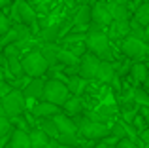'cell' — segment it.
Wrapping results in <instances>:
<instances>
[{
	"mask_svg": "<svg viewBox=\"0 0 149 148\" xmlns=\"http://www.w3.org/2000/svg\"><path fill=\"white\" fill-rule=\"evenodd\" d=\"M109 34L108 29L96 25V23H91V30L87 32V40H85V46L91 53H96L102 61H111L113 59V51H111V44H109Z\"/></svg>",
	"mask_w": 149,
	"mask_h": 148,
	"instance_id": "6da1fadb",
	"label": "cell"
},
{
	"mask_svg": "<svg viewBox=\"0 0 149 148\" xmlns=\"http://www.w3.org/2000/svg\"><path fill=\"white\" fill-rule=\"evenodd\" d=\"M21 61H23L25 74L29 78H40V76H44L49 68V63H47V59H45V55L42 53V49L29 51Z\"/></svg>",
	"mask_w": 149,
	"mask_h": 148,
	"instance_id": "7a4b0ae2",
	"label": "cell"
},
{
	"mask_svg": "<svg viewBox=\"0 0 149 148\" xmlns=\"http://www.w3.org/2000/svg\"><path fill=\"white\" fill-rule=\"evenodd\" d=\"M76 123H77L79 133L83 135L85 139H91V141H100V139L108 137V135L111 133V129H109L106 123L96 122V120H91V118L76 116Z\"/></svg>",
	"mask_w": 149,
	"mask_h": 148,
	"instance_id": "3957f363",
	"label": "cell"
},
{
	"mask_svg": "<svg viewBox=\"0 0 149 148\" xmlns=\"http://www.w3.org/2000/svg\"><path fill=\"white\" fill-rule=\"evenodd\" d=\"M70 99V87L68 84L61 80H47L45 84V91H44V101H49L53 104H64Z\"/></svg>",
	"mask_w": 149,
	"mask_h": 148,
	"instance_id": "277c9868",
	"label": "cell"
},
{
	"mask_svg": "<svg viewBox=\"0 0 149 148\" xmlns=\"http://www.w3.org/2000/svg\"><path fill=\"white\" fill-rule=\"evenodd\" d=\"M11 10H13V17L17 15L23 21V25H29L32 29V32H40V29H38V15L34 11V8H30L29 0H15L11 4Z\"/></svg>",
	"mask_w": 149,
	"mask_h": 148,
	"instance_id": "5b68a950",
	"label": "cell"
},
{
	"mask_svg": "<svg viewBox=\"0 0 149 148\" xmlns=\"http://www.w3.org/2000/svg\"><path fill=\"white\" fill-rule=\"evenodd\" d=\"M25 93L19 91V89H13L8 97L2 99V114L10 116V118H17L25 112Z\"/></svg>",
	"mask_w": 149,
	"mask_h": 148,
	"instance_id": "8992f818",
	"label": "cell"
},
{
	"mask_svg": "<svg viewBox=\"0 0 149 148\" xmlns=\"http://www.w3.org/2000/svg\"><path fill=\"white\" fill-rule=\"evenodd\" d=\"M121 51L130 59H143L149 55V46L146 44V40H140L134 36H127L121 44Z\"/></svg>",
	"mask_w": 149,
	"mask_h": 148,
	"instance_id": "52a82bcc",
	"label": "cell"
},
{
	"mask_svg": "<svg viewBox=\"0 0 149 148\" xmlns=\"http://www.w3.org/2000/svg\"><path fill=\"white\" fill-rule=\"evenodd\" d=\"M100 65H102V59L96 53L85 51L81 55V63H79V76L85 78V80L96 78L98 76V70H100Z\"/></svg>",
	"mask_w": 149,
	"mask_h": 148,
	"instance_id": "ba28073f",
	"label": "cell"
},
{
	"mask_svg": "<svg viewBox=\"0 0 149 148\" xmlns=\"http://www.w3.org/2000/svg\"><path fill=\"white\" fill-rule=\"evenodd\" d=\"M93 23L104 27V29H108L113 23V15H111V11H109L108 2L106 4L104 2H95V6H93Z\"/></svg>",
	"mask_w": 149,
	"mask_h": 148,
	"instance_id": "9c48e42d",
	"label": "cell"
},
{
	"mask_svg": "<svg viewBox=\"0 0 149 148\" xmlns=\"http://www.w3.org/2000/svg\"><path fill=\"white\" fill-rule=\"evenodd\" d=\"M45 84L44 78H30L29 84L23 87V93H25L26 99H44V91H45Z\"/></svg>",
	"mask_w": 149,
	"mask_h": 148,
	"instance_id": "30bf717a",
	"label": "cell"
},
{
	"mask_svg": "<svg viewBox=\"0 0 149 148\" xmlns=\"http://www.w3.org/2000/svg\"><path fill=\"white\" fill-rule=\"evenodd\" d=\"M57 114H61V106L49 103V101H40L38 104L32 106L34 118H53V116H57Z\"/></svg>",
	"mask_w": 149,
	"mask_h": 148,
	"instance_id": "8fae6325",
	"label": "cell"
},
{
	"mask_svg": "<svg viewBox=\"0 0 149 148\" xmlns=\"http://www.w3.org/2000/svg\"><path fill=\"white\" fill-rule=\"evenodd\" d=\"M6 148H32V144H30V135L25 129H15L13 127Z\"/></svg>",
	"mask_w": 149,
	"mask_h": 148,
	"instance_id": "7c38bea8",
	"label": "cell"
},
{
	"mask_svg": "<svg viewBox=\"0 0 149 148\" xmlns=\"http://www.w3.org/2000/svg\"><path fill=\"white\" fill-rule=\"evenodd\" d=\"M53 120H55V123H57L61 135H76L77 131H79L76 120H72L68 114H57V116H53Z\"/></svg>",
	"mask_w": 149,
	"mask_h": 148,
	"instance_id": "4fadbf2b",
	"label": "cell"
},
{
	"mask_svg": "<svg viewBox=\"0 0 149 148\" xmlns=\"http://www.w3.org/2000/svg\"><path fill=\"white\" fill-rule=\"evenodd\" d=\"M74 23H76V27H79V30H85V27L93 23V8L87 4H81L74 15Z\"/></svg>",
	"mask_w": 149,
	"mask_h": 148,
	"instance_id": "5bb4252c",
	"label": "cell"
},
{
	"mask_svg": "<svg viewBox=\"0 0 149 148\" xmlns=\"http://www.w3.org/2000/svg\"><path fill=\"white\" fill-rule=\"evenodd\" d=\"M108 6H109V11L113 15V21H130V17H134V13H130L127 4H117L113 0H109Z\"/></svg>",
	"mask_w": 149,
	"mask_h": 148,
	"instance_id": "9a60e30c",
	"label": "cell"
},
{
	"mask_svg": "<svg viewBox=\"0 0 149 148\" xmlns=\"http://www.w3.org/2000/svg\"><path fill=\"white\" fill-rule=\"evenodd\" d=\"M109 38H121V36H130V21H113L108 27Z\"/></svg>",
	"mask_w": 149,
	"mask_h": 148,
	"instance_id": "2e32d148",
	"label": "cell"
},
{
	"mask_svg": "<svg viewBox=\"0 0 149 148\" xmlns=\"http://www.w3.org/2000/svg\"><path fill=\"white\" fill-rule=\"evenodd\" d=\"M113 78H115V68H113L111 61H102L100 65V70H98V76H96V80L100 82V84H111Z\"/></svg>",
	"mask_w": 149,
	"mask_h": 148,
	"instance_id": "e0dca14e",
	"label": "cell"
},
{
	"mask_svg": "<svg viewBox=\"0 0 149 148\" xmlns=\"http://www.w3.org/2000/svg\"><path fill=\"white\" fill-rule=\"evenodd\" d=\"M61 38V23H57V25H51L47 29H44L40 32V40L42 44H55V42Z\"/></svg>",
	"mask_w": 149,
	"mask_h": 148,
	"instance_id": "ac0fdd59",
	"label": "cell"
},
{
	"mask_svg": "<svg viewBox=\"0 0 149 148\" xmlns=\"http://www.w3.org/2000/svg\"><path fill=\"white\" fill-rule=\"evenodd\" d=\"M130 76L136 84H143L149 76V65L146 63H134L130 67Z\"/></svg>",
	"mask_w": 149,
	"mask_h": 148,
	"instance_id": "d6986e66",
	"label": "cell"
},
{
	"mask_svg": "<svg viewBox=\"0 0 149 148\" xmlns=\"http://www.w3.org/2000/svg\"><path fill=\"white\" fill-rule=\"evenodd\" d=\"M29 135H30V144H32V148H45V144L51 141V137L44 129H32V131H29Z\"/></svg>",
	"mask_w": 149,
	"mask_h": 148,
	"instance_id": "ffe728a7",
	"label": "cell"
},
{
	"mask_svg": "<svg viewBox=\"0 0 149 148\" xmlns=\"http://www.w3.org/2000/svg\"><path fill=\"white\" fill-rule=\"evenodd\" d=\"M62 106H64V110H66L68 116H79L81 110H83V101H81V97L74 95V97H70Z\"/></svg>",
	"mask_w": 149,
	"mask_h": 148,
	"instance_id": "44dd1931",
	"label": "cell"
},
{
	"mask_svg": "<svg viewBox=\"0 0 149 148\" xmlns=\"http://www.w3.org/2000/svg\"><path fill=\"white\" fill-rule=\"evenodd\" d=\"M58 51H61V48H58L57 44H42V53L45 55L49 67H53L55 63H58Z\"/></svg>",
	"mask_w": 149,
	"mask_h": 148,
	"instance_id": "7402d4cb",
	"label": "cell"
},
{
	"mask_svg": "<svg viewBox=\"0 0 149 148\" xmlns=\"http://www.w3.org/2000/svg\"><path fill=\"white\" fill-rule=\"evenodd\" d=\"M58 63L66 65V67H79L81 57H77L76 53H72V51H68V49H62L61 48V51H58Z\"/></svg>",
	"mask_w": 149,
	"mask_h": 148,
	"instance_id": "603a6c76",
	"label": "cell"
},
{
	"mask_svg": "<svg viewBox=\"0 0 149 148\" xmlns=\"http://www.w3.org/2000/svg\"><path fill=\"white\" fill-rule=\"evenodd\" d=\"M6 61H8V68H10V72H11V76H13V78L26 76V74H25V68H23V61L19 59V57H11V59H6Z\"/></svg>",
	"mask_w": 149,
	"mask_h": 148,
	"instance_id": "cb8c5ba5",
	"label": "cell"
},
{
	"mask_svg": "<svg viewBox=\"0 0 149 148\" xmlns=\"http://www.w3.org/2000/svg\"><path fill=\"white\" fill-rule=\"evenodd\" d=\"M134 19L143 27H149V2H143L134 10Z\"/></svg>",
	"mask_w": 149,
	"mask_h": 148,
	"instance_id": "d4e9b609",
	"label": "cell"
},
{
	"mask_svg": "<svg viewBox=\"0 0 149 148\" xmlns=\"http://www.w3.org/2000/svg\"><path fill=\"white\" fill-rule=\"evenodd\" d=\"M40 129H44L51 139H58V137H61V131H58V127H57V123H55L53 118H45Z\"/></svg>",
	"mask_w": 149,
	"mask_h": 148,
	"instance_id": "484cf974",
	"label": "cell"
},
{
	"mask_svg": "<svg viewBox=\"0 0 149 148\" xmlns=\"http://www.w3.org/2000/svg\"><path fill=\"white\" fill-rule=\"evenodd\" d=\"M130 36L134 38H140V40H146L147 42V34H146V27L140 25L134 17L130 19Z\"/></svg>",
	"mask_w": 149,
	"mask_h": 148,
	"instance_id": "4316f807",
	"label": "cell"
},
{
	"mask_svg": "<svg viewBox=\"0 0 149 148\" xmlns=\"http://www.w3.org/2000/svg\"><path fill=\"white\" fill-rule=\"evenodd\" d=\"M132 99L136 101V104H143V106H149V91L142 87L132 89Z\"/></svg>",
	"mask_w": 149,
	"mask_h": 148,
	"instance_id": "83f0119b",
	"label": "cell"
},
{
	"mask_svg": "<svg viewBox=\"0 0 149 148\" xmlns=\"http://www.w3.org/2000/svg\"><path fill=\"white\" fill-rule=\"evenodd\" d=\"M10 131H13V129H11L10 116L2 114V116H0V137H2V139H6L8 135H10Z\"/></svg>",
	"mask_w": 149,
	"mask_h": 148,
	"instance_id": "f1b7e54d",
	"label": "cell"
},
{
	"mask_svg": "<svg viewBox=\"0 0 149 148\" xmlns=\"http://www.w3.org/2000/svg\"><path fill=\"white\" fill-rule=\"evenodd\" d=\"M15 42H17V29H10L8 30L6 34H2V40H0V46H2V48H6L8 44H15Z\"/></svg>",
	"mask_w": 149,
	"mask_h": 148,
	"instance_id": "f546056e",
	"label": "cell"
},
{
	"mask_svg": "<svg viewBox=\"0 0 149 148\" xmlns=\"http://www.w3.org/2000/svg\"><path fill=\"white\" fill-rule=\"evenodd\" d=\"M83 80H85V78H81V76H70L68 87H70V91H72L74 95H77V93L81 91V84H83Z\"/></svg>",
	"mask_w": 149,
	"mask_h": 148,
	"instance_id": "4dcf8cb0",
	"label": "cell"
},
{
	"mask_svg": "<svg viewBox=\"0 0 149 148\" xmlns=\"http://www.w3.org/2000/svg\"><path fill=\"white\" fill-rule=\"evenodd\" d=\"M19 53H21V48H19L17 44H8L6 48H2V55L6 57V59H11V57H19Z\"/></svg>",
	"mask_w": 149,
	"mask_h": 148,
	"instance_id": "1f68e13d",
	"label": "cell"
},
{
	"mask_svg": "<svg viewBox=\"0 0 149 148\" xmlns=\"http://www.w3.org/2000/svg\"><path fill=\"white\" fill-rule=\"evenodd\" d=\"M58 142H61V144H66V146H76L77 137L76 135H61V137H58Z\"/></svg>",
	"mask_w": 149,
	"mask_h": 148,
	"instance_id": "d6a6232c",
	"label": "cell"
},
{
	"mask_svg": "<svg viewBox=\"0 0 149 148\" xmlns=\"http://www.w3.org/2000/svg\"><path fill=\"white\" fill-rule=\"evenodd\" d=\"M8 30H10V19H8L6 11H2L0 13V34H6Z\"/></svg>",
	"mask_w": 149,
	"mask_h": 148,
	"instance_id": "836d02e7",
	"label": "cell"
},
{
	"mask_svg": "<svg viewBox=\"0 0 149 148\" xmlns=\"http://www.w3.org/2000/svg\"><path fill=\"white\" fill-rule=\"evenodd\" d=\"M13 89L15 87H11V85L8 84V80H2V82H0V97H2V99H4V97H8L11 91H13Z\"/></svg>",
	"mask_w": 149,
	"mask_h": 148,
	"instance_id": "e575fe53",
	"label": "cell"
},
{
	"mask_svg": "<svg viewBox=\"0 0 149 148\" xmlns=\"http://www.w3.org/2000/svg\"><path fill=\"white\" fill-rule=\"evenodd\" d=\"M115 148H138V146H136V142L132 139H119L115 142Z\"/></svg>",
	"mask_w": 149,
	"mask_h": 148,
	"instance_id": "d590c367",
	"label": "cell"
},
{
	"mask_svg": "<svg viewBox=\"0 0 149 148\" xmlns=\"http://www.w3.org/2000/svg\"><path fill=\"white\" fill-rule=\"evenodd\" d=\"M140 137H142L143 144H147V142H149V127H147V129H143L142 133H140Z\"/></svg>",
	"mask_w": 149,
	"mask_h": 148,
	"instance_id": "8d00e7d4",
	"label": "cell"
},
{
	"mask_svg": "<svg viewBox=\"0 0 149 148\" xmlns=\"http://www.w3.org/2000/svg\"><path fill=\"white\" fill-rule=\"evenodd\" d=\"M11 2H13V0H0V6H2V10L6 11L8 8H10V4H11Z\"/></svg>",
	"mask_w": 149,
	"mask_h": 148,
	"instance_id": "74e56055",
	"label": "cell"
},
{
	"mask_svg": "<svg viewBox=\"0 0 149 148\" xmlns=\"http://www.w3.org/2000/svg\"><path fill=\"white\" fill-rule=\"evenodd\" d=\"M143 89H147V91H149V76H147V80L143 82Z\"/></svg>",
	"mask_w": 149,
	"mask_h": 148,
	"instance_id": "f35d334b",
	"label": "cell"
},
{
	"mask_svg": "<svg viewBox=\"0 0 149 148\" xmlns=\"http://www.w3.org/2000/svg\"><path fill=\"white\" fill-rule=\"evenodd\" d=\"M113 2H117V4H128V0H113Z\"/></svg>",
	"mask_w": 149,
	"mask_h": 148,
	"instance_id": "ab89813d",
	"label": "cell"
},
{
	"mask_svg": "<svg viewBox=\"0 0 149 148\" xmlns=\"http://www.w3.org/2000/svg\"><path fill=\"white\" fill-rule=\"evenodd\" d=\"M58 148H76V146H66V144H61Z\"/></svg>",
	"mask_w": 149,
	"mask_h": 148,
	"instance_id": "60d3db41",
	"label": "cell"
},
{
	"mask_svg": "<svg viewBox=\"0 0 149 148\" xmlns=\"http://www.w3.org/2000/svg\"><path fill=\"white\" fill-rule=\"evenodd\" d=\"M146 34H147V42H149V27H146Z\"/></svg>",
	"mask_w": 149,
	"mask_h": 148,
	"instance_id": "b9f144b4",
	"label": "cell"
},
{
	"mask_svg": "<svg viewBox=\"0 0 149 148\" xmlns=\"http://www.w3.org/2000/svg\"><path fill=\"white\" fill-rule=\"evenodd\" d=\"M146 122H147V125H149V112H147V116H146Z\"/></svg>",
	"mask_w": 149,
	"mask_h": 148,
	"instance_id": "7bdbcfd3",
	"label": "cell"
},
{
	"mask_svg": "<svg viewBox=\"0 0 149 148\" xmlns=\"http://www.w3.org/2000/svg\"><path fill=\"white\" fill-rule=\"evenodd\" d=\"M142 2H149V0H142Z\"/></svg>",
	"mask_w": 149,
	"mask_h": 148,
	"instance_id": "ee69618b",
	"label": "cell"
},
{
	"mask_svg": "<svg viewBox=\"0 0 149 148\" xmlns=\"http://www.w3.org/2000/svg\"><path fill=\"white\" fill-rule=\"evenodd\" d=\"M13 2H15V0H13Z\"/></svg>",
	"mask_w": 149,
	"mask_h": 148,
	"instance_id": "f6af8a7d",
	"label": "cell"
}]
</instances>
